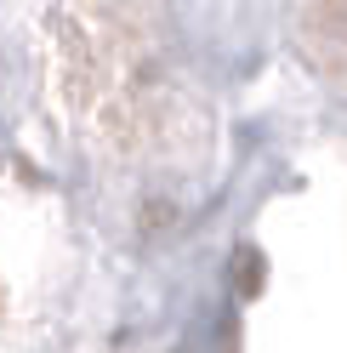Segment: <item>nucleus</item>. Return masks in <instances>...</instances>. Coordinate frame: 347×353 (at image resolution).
Here are the masks:
<instances>
[{
	"label": "nucleus",
	"instance_id": "obj_1",
	"mask_svg": "<svg viewBox=\"0 0 347 353\" xmlns=\"http://www.w3.org/2000/svg\"><path fill=\"white\" fill-rule=\"evenodd\" d=\"M240 291L245 296L262 291V262H256V251H240Z\"/></svg>",
	"mask_w": 347,
	"mask_h": 353
}]
</instances>
